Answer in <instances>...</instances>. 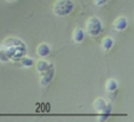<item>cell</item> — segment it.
<instances>
[{
    "mask_svg": "<svg viewBox=\"0 0 134 122\" xmlns=\"http://www.w3.org/2000/svg\"><path fill=\"white\" fill-rule=\"evenodd\" d=\"M107 1H109V0H94L97 6H102V5H105Z\"/></svg>",
    "mask_w": 134,
    "mask_h": 122,
    "instance_id": "obj_14",
    "label": "cell"
},
{
    "mask_svg": "<svg viewBox=\"0 0 134 122\" xmlns=\"http://www.w3.org/2000/svg\"><path fill=\"white\" fill-rule=\"evenodd\" d=\"M114 27H115L116 31H124L126 27H127V19L124 18V16H120L115 21H114Z\"/></svg>",
    "mask_w": 134,
    "mask_h": 122,
    "instance_id": "obj_5",
    "label": "cell"
},
{
    "mask_svg": "<svg viewBox=\"0 0 134 122\" xmlns=\"http://www.w3.org/2000/svg\"><path fill=\"white\" fill-rule=\"evenodd\" d=\"M85 39V33L81 28H75L73 32V40L75 42H81Z\"/></svg>",
    "mask_w": 134,
    "mask_h": 122,
    "instance_id": "obj_7",
    "label": "cell"
},
{
    "mask_svg": "<svg viewBox=\"0 0 134 122\" xmlns=\"http://www.w3.org/2000/svg\"><path fill=\"white\" fill-rule=\"evenodd\" d=\"M40 75H41V78H40V83H41L42 86H47L52 81V79H53V76H54V67H53V65L49 63L48 68H47L44 73L40 74Z\"/></svg>",
    "mask_w": 134,
    "mask_h": 122,
    "instance_id": "obj_4",
    "label": "cell"
},
{
    "mask_svg": "<svg viewBox=\"0 0 134 122\" xmlns=\"http://www.w3.org/2000/svg\"><path fill=\"white\" fill-rule=\"evenodd\" d=\"M49 52H51L49 46L48 45H46V44H40L39 46L37 47V53L39 54L40 56H42V58H45V56L48 55Z\"/></svg>",
    "mask_w": 134,
    "mask_h": 122,
    "instance_id": "obj_6",
    "label": "cell"
},
{
    "mask_svg": "<svg viewBox=\"0 0 134 122\" xmlns=\"http://www.w3.org/2000/svg\"><path fill=\"white\" fill-rule=\"evenodd\" d=\"M86 30H87L88 34L92 35V37L99 35L102 32V24L100 19L97 16H91L87 20V24H86Z\"/></svg>",
    "mask_w": 134,
    "mask_h": 122,
    "instance_id": "obj_3",
    "label": "cell"
},
{
    "mask_svg": "<svg viewBox=\"0 0 134 122\" xmlns=\"http://www.w3.org/2000/svg\"><path fill=\"white\" fill-rule=\"evenodd\" d=\"M118 88V83L114 80H108L106 83V89L109 90V92H114V90Z\"/></svg>",
    "mask_w": 134,
    "mask_h": 122,
    "instance_id": "obj_11",
    "label": "cell"
},
{
    "mask_svg": "<svg viewBox=\"0 0 134 122\" xmlns=\"http://www.w3.org/2000/svg\"><path fill=\"white\" fill-rule=\"evenodd\" d=\"M48 66H49V63H48L47 61L40 60V61L37 62V65H35V68H37V72H38V73L41 74V73H44V72L46 71L47 68H48Z\"/></svg>",
    "mask_w": 134,
    "mask_h": 122,
    "instance_id": "obj_8",
    "label": "cell"
},
{
    "mask_svg": "<svg viewBox=\"0 0 134 122\" xmlns=\"http://www.w3.org/2000/svg\"><path fill=\"white\" fill-rule=\"evenodd\" d=\"M105 104H106V101H105L102 97H99V99H97V100H95V102H94L95 111H97L98 113H100V112H101V109L104 108Z\"/></svg>",
    "mask_w": 134,
    "mask_h": 122,
    "instance_id": "obj_10",
    "label": "cell"
},
{
    "mask_svg": "<svg viewBox=\"0 0 134 122\" xmlns=\"http://www.w3.org/2000/svg\"><path fill=\"white\" fill-rule=\"evenodd\" d=\"M74 8V2L72 0H57L53 5L54 14L59 16H65L72 13Z\"/></svg>",
    "mask_w": 134,
    "mask_h": 122,
    "instance_id": "obj_2",
    "label": "cell"
},
{
    "mask_svg": "<svg viewBox=\"0 0 134 122\" xmlns=\"http://www.w3.org/2000/svg\"><path fill=\"white\" fill-rule=\"evenodd\" d=\"M19 60L21 61V66L24 67H31L33 65V60L30 58H25V56H23L21 59H19Z\"/></svg>",
    "mask_w": 134,
    "mask_h": 122,
    "instance_id": "obj_12",
    "label": "cell"
},
{
    "mask_svg": "<svg viewBox=\"0 0 134 122\" xmlns=\"http://www.w3.org/2000/svg\"><path fill=\"white\" fill-rule=\"evenodd\" d=\"M1 47L6 52L8 59H12V60H19L23 56H25L26 53H27L25 42L23 40L18 39V38H7V39H5Z\"/></svg>",
    "mask_w": 134,
    "mask_h": 122,
    "instance_id": "obj_1",
    "label": "cell"
},
{
    "mask_svg": "<svg viewBox=\"0 0 134 122\" xmlns=\"http://www.w3.org/2000/svg\"><path fill=\"white\" fill-rule=\"evenodd\" d=\"M113 45H114V40L109 37L105 38V39L102 40V48H104L105 51H109V49L113 47Z\"/></svg>",
    "mask_w": 134,
    "mask_h": 122,
    "instance_id": "obj_9",
    "label": "cell"
},
{
    "mask_svg": "<svg viewBox=\"0 0 134 122\" xmlns=\"http://www.w3.org/2000/svg\"><path fill=\"white\" fill-rule=\"evenodd\" d=\"M7 1H15V0H7Z\"/></svg>",
    "mask_w": 134,
    "mask_h": 122,
    "instance_id": "obj_15",
    "label": "cell"
},
{
    "mask_svg": "<svg viewBox=\"0 0 134 122\" xmlns=\"http://www.w3.org/2000/svg\"><path fill=\"white\" fill-rule=\"evenodd\" d=\"M9 59H8V56H7V54H6V52L4 51V48H2L1 46H0V61H2V62H7Z\"/></svg>",
    "mask_w": 134,
    "mask_h": 122,
    "instance_id": "obj_13",
    "label": "cell"
}]
</instances>
